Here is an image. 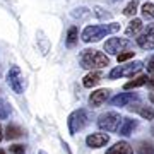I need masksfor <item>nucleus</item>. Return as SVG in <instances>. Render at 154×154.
I'll return each mask as SVG.
<instances>
[{
  "label": "nucleus",
  "mask_w": 154,
  "mask_h": 154,
  "mask_svg": "<svg viewBox=\"0 0 154 154\" xmlns=\"http://www.w3.org/2000/svg\"><path fill=\"white\" fill-rule=\"evenodd\" d=\"M144 67L147 69V72H149V74H152V75H154V55H152V57H151V58L147 60V65H144Z\"/></svg>",
  "instance_id": "28"
},
{
  "label": "nucleus",
  "mask_w": 154,
  "mask_h": 154,
  "mask_svg": "<svg viewBox=\"0 0 154 154\" xmlns=\"http://www.w3.org/2000/svg\"><path fill=\"white\" fill-rule=\"evenodd\" d=\"M139 127V120H134V118H128V116H125V118H122V123L120 127H118V135H122V137H128V135H132L134 130Z\"/></svg>",
  "instance_id": "12"
},
{
  "label": "nucleus",
  "mask_w": 154,
  "mask_h": 154,
  "mask_svg": "<svg viewBox=\"0 0 154 154\" xmlns=\"http://www.w3.org/2000/svg\"><path fill=\"white\" fill-rule=\"evenodd\" d=\"M130 46V39L127 38H118V36H113V38H108L105 43V51H108L110 55H120L125 48Z\"/></svg>",
  "instance_id": "8"
},
{
  "label": "nucleus",
  "mask_w": 154,
  "mask_h": 154,
  "mask_svg": "<svg viewBox=\"0 0 154 154\" xmlns=\"http://www.w3.org/2000/svg\"><path fill=\"white\" fill-rule=\"evenodd\" d=\"M2 139H4V130H2V125H0V142H2Z\"/></svg>",
  "instance_id": "31"
},
{
  "label": "nucleus",
  "mask_w": 154,
  "mask_h": 154,
  "mask_svg": "<svg viewBox=\"0 0 154 154\" xmlns=\"http://www.w3.org/2000/svg\"><path fill=\"white\" fill-rule=\"evenodd\" d=\"M93 14H94L96 17H98V19H110V17H111L110 12H106L105 9H103V7H99V5L93 7Z\"/></svg>",
  "instance_id": "25"
},
{
  "label": "nucleus",
  "mask_w": 154,
  "mask_h": 154,
  "mask_svg": "<svg viewBox=\"0 0 154 154\" xmlns=\"http://www.w3.org/2000/svg\"><path fill=\"white\" fill-rule=\"evenodd\" d=\"M144 67V62L140 60H134V62H128V63H122V65L111 69L110 74H108V79L115 81V79H120V77H132L135 74L142 70Z\"/></svg>",
  "instance_id": "4"
},
{
  "label": "nucleus",
  "mask_w": 154,
  "mask_h": 154,
  "mask_svg": "<svg viewBox=\"0 0 154 154\" xmlns=\"http://www.w3.org/2000/svg\"><path fill=\"white\" fill-rule=\"evenodd\" d=\"M116 31H120V24L118 22H110V24H94V26H88L84 28L81 33V39L84 43H96L101 38H105L108 34H113Z\"/></svg>",
  "instance_id": "2"
},
{
  "label": "nucleus",
  "mask_w": 154,
  "mask_h": 154,
  "mask_svg": "<svg viewBox=\"0 0 154 154\" xmlns=\"http://www.w3.org/2000/svg\"><path fill=\"white\" fill-rule=\"evenodd\" d=\"M137 152L139 154H154V144L147 140H140L137 144Z\"/></svg>",
  "instance_id": "20"
},
{
  "label": "nucleus",
  "mask_w": 154,
  "mask_h": 154,
  "mask_svg": "<svg viewBox=\"0 0 154 154\" xmlns=\"http://www.w3.org/2000/svg\"><path fill=\"white\" fill-rule=\"evenodd\" d=\"M5 81H7V84H9V88H11L16 94L24 93L26 82H24V77H22V74H21V69L17 65H11V69L7 70Z\"/></svg>",
  "instance_id": "5"
},
{
  "label": "nucleus",
  "mask_w": 154,
  "mask_h": 154,
  "mask_svg": "<svg viewBox=\"0 0 154 154\" xmlns=\"http://www.w3.org/2000/svg\"><path fill=\"white\" fill-rule=\"evenodd\" d=\"M0 154H5V152H4V151H0Z\"/></svg>",
  "instance_id": "35"
},
{
  "label": "nucleus",
  "mask_w": 154,
  "mask_h": 154,
  "mask_svg": "<svg viewBox=\"0 0 154 154\" xmlns=\"http://www.w3.org/2000/svg\"><path fill=\"white\" fill-rule=\"evenodd\" d=\"M135 41H137V46L144 51L154 50V24H147L142 33L135 38Z\"/></svg>",
  "instance_id": "7"
},
{
  "label": "nucleus",
  "mask_w": 154,
  "mask_h": 154,
  "mask_svg": "<svg viewBox=\"0 0 154 154\" xmlns=\"http://www.w3.org/2000/svg\"><path fill=\"white\" fill-rule=\"evenodd\" d=\"M79 62H81V67L88 69V70H99V69H105L106 65H110L108 55H105L103 51L94 48L82 50L81 55H79Z\"/></svg>",
  "instance_id": "1"
},
{
  "label": "nucleus",
  "mask_w": 154,
  "mask_h": 154,
  "mask_svg": "<svg viewBox=\"0 0 154 154\" xmlns=\"http://www.w3.org/2000/svg\"><path fill=\"white\" fill-rule=\"evenodd\" d=\"M140 12H142L144 19H154V4L152 2H146L142 9H140Z\"/></svg>",
  "instance_id": "22"
},
{
  "label": "nucleus",
  "mask_w": 154,
  "mask_h": 154,
  "mask_svg": "<svg viewBox=\"0 0 154 154\" xmlns=\"http://www.w3.org/2000/svg\"><path fill=\"white\" fill-rule=\"evenodd\" d=\"M120 123H122V116L116 111H106L103 115H99L98 118V127L101 130H106V132H116Z\"/></svg>",
  "instance_id": "6"
},
{
  "label": "nucleus",
  "mask_w": 154,
  "mask_h": 154,
  "mask_svg": "<svg viewBox=\"0 0 154 154\" xmlns=\"http://www.w3.org/2000/svg\"><path fill=\"white\" fill-rule=\"evenodd\" d=\"M147 79H149V75H139V77H135V79H132V81H128L123 88L125 89H135V88H140V86H146V84H147Z\"/></svg>",
  "instance_id": "19"
},
{
  "label": "nucleus",
  "mask_w": 154,
  "mask_h": 154,
  "mask_svg": "<svg viewBox=\"0 0 154 154\" xmlns=\"http://www.w3.org/2000/svg\"><path fill=\"white\" fill-rule=\"evenodd\" d=\"M91 123V115H89L88 110L84 108H79V110L72 111L69 118H67V128H69V134L70 135H75L79 130H82Z\"/></svg>",
  "instance_id": "3"
},
{
  "label": "nucleus",
  "mask_w": 154,
  "mask_h": 154,
  "mask_svg": "<svg viewBox=\"0 0 154 154\" xmlns=\"http://www.w3.org/2000/svg\"><path fill=\"white\" fill-rule=\"evenodd\" d=\"M130 58H134V51H123V53H120V55H116L118 63H123V62L130 60Z\"/></svg>",
  "instance_id": "26"
},
{
  "label": "nucleus",
  "mask_w": 154,
  "mask_h": 154,
  "mask_svg": "<svg viewBox=\"0 0 154 154\" xmlns=\"http://www.w3.org/2000/svg\"><path fill=\"white\" fill-rule=\"evenodd\" d=\"M110 89H98V91H93L91 96H89V105L93 106V108H99V106H103L110 99Z\"/></svg>",
  "instance_id": "10"
},
{
  "label": "nucleus",
  "mask_w": 154,
  "mask_h": 154,
  "mask_svg": "<svg viewBox=\"0 0 154 154\" xmlns=\"http://www.w3.org/2000/svg\"><path fill=\"white\" fill-rule=\"evenodd\" d=\"M106 154H134V147L127 142V140H120V142L113 144V146L106 151Z\"/></svg>",
  "instance_id": "14"
},
{
  "label": "nucleus",
  "mask_w": 154,
  "mask_h": 154,
  "mask_svg": "<svg viewBox=\"0 0 154 154\" xmlns=\"http://www.w3.org/2000/svg\"><path fill=\"white\" fill-rule=\"evenodd\" d=\"M24 146H21V144H14V146H11V152L14 154H24Z\"/></svg>",
  "instance_id": "27"
},
{
  "label": "nucleus",
  "mask_w": 154,
  "mask_h": 154,
  "mask_svg": "<svg viewBox=\"0 0 154 154\" xmlns=\"http://www.w3.org/2000/svg\"><path fill=\"white\" fill-rule=\"evenodd\" d=\"M91 14H93V12L88 11L86 7H77V9H74V11H72V16L75 17V19H88Z\"/></svg>",
  "instance_id": "24"
},
{
  "label": "nucleus",
  "mask_w": 154,
  "mask_h": 154,
  "mask_svg": "<svg viewBox=\"0 0 154 154\" xmlns=\"http://www.w3.org/2000/svg\"><path fill=\"white\" fill-rule=\"evenodd\" d=\"M151 134H152V137H154V125L151 127Z\"/></svg>",
  "instance_id": "33"
},
{
  "label": "nucleus",
  "mask_w": 154,
  "mask_h": 154,
  "mask_svg": "<svg viewBox=\"0 0 154 154\" xmlns=\"http://www.w3.org/2000/svg\"><path fill=\"white\" fill-rule=\"evenodd\" d=\"M140 96L137 93H120L116 94L115 98H111V105L113 106H128V105H134V101H139Z\"/></svg>",
  "instance_id": "9"
},
{
  "label": "nucleus",
  "mask_w": 154,
  "mask_h": 154,
  "mask_svg": "<svg viewBox=\"0 0 154 154\" xmlns=\"http://www.w3.org/2000/svg\"><path fill=\"white\" fill-rule=\"evenodd\" d=\"M128 111L139 113L146 120H152L154 118V108L152 106H147V105H132V106H128Z\"/></svg>",
  "instance_id": "15"
},
{
  "label": "nucleus",
  "mask_w": 154,
  "mask_h": 154,
  "mask_svg": "<svg viewBox=\"0 0 154 154\" xmlns=\"http://www.w3.org/2000/svg\"><path fill=\"white\" fill-rule=\"evenodd\" d=\"M142 19H137V17H134L132 21L128 22V26L125 28V34L127 36H139V31L142 29Z\"/></svg>",
  "instance_id": "17"
},
{
  "label": "nucleus",
  "mask_w": 154,
  "mask_h": 154,
  "mask_svg": "<svg viewBox=\"0 0 154 154\" xmlns=\"http://www.w3.org/2000/svg\"><path fill=\"white\" fill-rule=\"evenodd\" d=\"M147 86L154 91V75H152V77H149V79H147Z\"/></svg>",
  "instance_id": "29"
},
{
  "label": "nucleus",
  "mask_w": 154,
  "mask_h": 154,
  "mask_svg": "<svg viewBox=\"0 0 154 154\" xmlns=\"http://www.w3.org/2000/svg\"><path fill=\"white\" fill-rule=\"evenodd\" d=\"M11 115V105L4 98H0V120H5Z\"/></svg>",
  "instance_id": "23"
},
{
  "label": "nucleus",
  "mask_w": 154,
  "mask_h": 154,
  "mask_svg": "<svg viewBox=\"0 0 154 154\" xmlns=\"http://www.w3.org/2000/svg\"><path fill=\"white\" fill-rule=\"evenodd\" d=\"M110 4H116V2H120V0H108Z\"/></svg>",
  "instance_id": "32"
},
{
  "label": "nucleus",
  "mask_w": 154,
  "mask_h": 154,
  "mask_svg": "<svg viewBox=\"0 0 154 154\" xmlns=\"http://www.w3.org/2000/svg\"><path fill=\"white\" fill-rule=\"evenodd\" d=\"M24 135V130H22L19 125H16V123H9L5 128V135L4 137L9 139V140H14V139H19Z\"/></svg>",
  "instance_id": "16"
},
{
  "label": "nucleus",
  "mask_w": 154,
  "mask_h": 154,
  "mask_svg": "<svg viewBox=\"0 0 154 154\" xmlns=\"http://www.w3.org/2000/svg\"><path fill=\"white\" fill-rule=\"evenodd\" d=\"M77 41H79V29H77V26H70V28H69V31H67L65 45L69 46V48H74Z\"/></svg>",
  "instance_id": "18"
},
{
  "label": "nucleus",
  "mask_w": 154,
  "mask_h": 154,
  "mask_svg": "<svg viewBox=\"0 0 154 154\" xmlns=\"http://www.w3.org/2000/svg\"><path fill=\"white\" fill-rule=\"evenodd\" d=\"M137 9H139V0H130V2L125 5V9H123V16L134 17L135 12H137Z\"/></svg>",
  "instance_id": "21"
},
{
  "label": "nucleus",
  "mask_w": 154,
  "mask_h": 154,
  "mask_svg": "<svg viewBox=\"0 0 154 154\" xmlns=\"http://www.w3.org/2000/svg\"><path fill=\"white\" fill-rule=\"evenodd\" d=\"M38 154H46V152H45V151H39V152Z\"/></svg>",
  "instance_id": "34"
},
{
  "label": "nucleus",
  "mask_w": 154,
  "mask_h": 154,
  "mask_svg": "<svg viewBox=\"0 0 154 154\" xmlns=\"http://www.w3.org/2000/svg\"><path fill=\"white\" fill-rule=\"evenodd\" d=\"M149 101H151V103H152V105H154V91H152V93H151V94H149Z\"/></svg>",
  "instance_id": "30"
},
{
  "label": "nucleus",
  "mask_w": 154,
  "mask_h": 154,
  "mask_svg": "<svg viewBox=\"0 0 154 154\" xmlns=\"http://www.w3.org/2000/svg\"><path fill=\"white\" fill-rule=\"evenodd\" d=\"M108 142H110V137H108L106 134H101V132L89 134L88 137H86V144H88V147H91V149L105 147Z\"/></svg>",
  "instance_id": "11"
},
{
  "label": "nucleus",
  "mask_w": 154,
  "mask_h": 154,
  "mask_svg": "<svg viewBox=\"0 0 154 154\" xmlns=\"http://www.w3.org/2000/svg\"><path fill=\"white\" fill-rule=\"evenodd\" d=\"M101 79H103V74H101L99 70H91L89 74L84 75L82 86L88 88V89H91V88H94V86H98V84L101 82Z\"/></svg>",
  "instance_id": "13"
}]
</instances>
